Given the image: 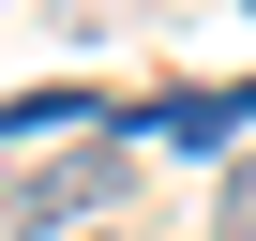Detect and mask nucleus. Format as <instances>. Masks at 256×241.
I'll return each instance as SVG.
<instances>
[{"instance_id": "obj_1", "label": "nucleus", "mask_w": 256, "mask_h": 241, "mask_svg": "<svg viewBox=\"0 0 256 241\" xmlns=\"http://www.w3.org/2000/svg\"><path fill=\"white\" fill-rule=\"evenodd\" d=\"M120 181H136V151H120V136H90V151H46V166H16V196H0V226H16V241L106 226V211H120Z\"/></svg>"}, {"instance_id": "obj_2", "label": "nucleus", "mask_w": 256, "mask_h": 241, "mask_svg": "<svg viewBox=\"0 0 256 241\" xmlns=\"http://www.w3.org/2000/svg\"><path fill=\"white\" fill-rule=\"evenodd\" d=\"M90 136H120V106L106 90H16V106H0V151H16V166H46V151H90Z\"/></svg>"}, {"instance_id": "obj_3", "label": "nucleus", "mask_w": 256, "mask_h": 241, "mask_svg": "<svg viewBox=\"0 0 256 241\" xmlns=\"http://www.w3.org/2000/svg\"><path fill=\"white\" fill-rule=\"evenodd\" d=\"M256 120V90H166V106H120V136H166V151H226Z\"/></svg>"}, {"instance_id": "obj_4", "label": "nucleus", "mask_w": 256, "mask_h": 241, "mask_svg": "<svg viewBox=\"0 0 256 241\" xmlns=\"http://www.w3.org/2000/svg\"><path fill=\"white\" fill-rule=\"evenodd\" d=\"M211 241H256V151H226V196H211Z\"/></svg>"}, {"instance_id": "obj_5", "label": "nucleus", "mask_w": 256, "mask_h": 241, "mask_svg": "<svg viewBox=\"0 0 256 241\" xmlns=\"http://www.w3.org/2000/svg\"><path fill=\"white\" fill-rule=\"evenodd\" d=\"M120 16H136V0H60V30H120Z\"/></svg>"}, {"instance_id": "obj_6", "label": "nucleus", "mask_w": 256, "mask_h": 241, "mask_svg": "<svg viewBox=\"0 0 256 241\" xmlns=\"http://www.w3.org/2000/svg\"><path fill=\"white\" fill-rule=\"evenodd\" d=\"M241 16H256V0H241Z\"/></svg>"}]
</instances>
